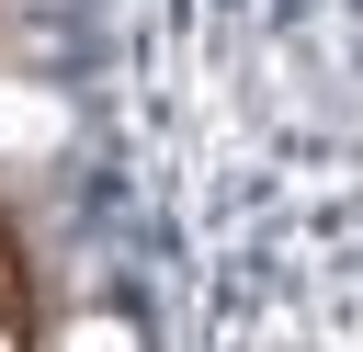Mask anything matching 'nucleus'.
Masks as SVG:
<instances>
[{
	"mask_svg": "<svg viewBox=\"0 0 363 352\" xmlns=\"http://www.w3.org/2000/svg\"><path fill=\"white\" fill-rule=\"evenodd\" d=\"M68 352H136V341H125L113 318H79V329H68Z\"/></svg>",
	"mask_w": 363,
	"mask_h": 352,
	"instance_id": "1",
	"label": "nucleus"
}]
</instances>
